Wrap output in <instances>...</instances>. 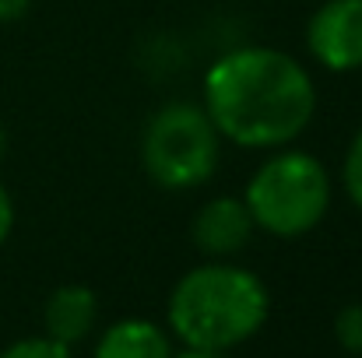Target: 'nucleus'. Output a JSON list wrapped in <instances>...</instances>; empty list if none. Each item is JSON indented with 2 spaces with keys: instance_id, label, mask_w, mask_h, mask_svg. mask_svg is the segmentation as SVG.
Here are the masks:
<instances>
[{
  "instance_id": "nucleus-6",
  "label": "nucleus",
  "mask_w": 362,
  "mask_h": 358,
  "mask_svg": "<svg viewBox=\"0 0 362 358\" xmlns=\"http://www.w3.org/2000/svg\"><path fill=\"white\" fill-rule=\"evenodd\" d=\"M250 232H253V218H250L246 204L236 197H215L194 218V242L204 256L240 253Z\"/></svg>"
},
{
  "instance_id": "nucleus-12",
  "label": "nucleus",
  "mask_w": 362,
  "mask_h": 358,
  "mask_svg": "<svg viewBox=\"0 0 362 358\" xmlns=\"http://www.w3.org/2000/svg\"><path fill=\"white\" fill-rule=\"evenodd\" d=\"M11 225H14V204H11V193L4 190V183H0V246L11 236Z\"/></svg>"
},
{
  "instance_id": "nucleus-9",
  "label": "nucleus",
  "mask_w": 362,
  "mask_h": 358,
  "mask_svg": "<svg viewBox=\"0 0 362 358\" xmlns=\"http://www.w3.org/2000/svg\"><path fill=\"white\" fill-rule=\"evenodd\" d=\"M334 334L341 341V348L362 355V306H345L334 320Z\"/></svg>"
},
{
  "instance_id": "nucleus-2",
  "label": "nucleus",
  "mask_w": 362,
  "mask_h": 358,
  "mask_svg": "<svg viewBox=\"0 0 362 358\" xmlns=\"http://www.w3.org/2000/svg\"><path fill=\"white\" fill-rule=\"evenodd\" d=\"M267 320V288L257 274L204 263L190 270L169 299V323L187 348L222 352L260 330Z\"/></svg>"
},
{
  "instance_id": "nucleus-8",
  "label": "nucleus",
  "mask_w": 362,
  "mask_h": 358,
  "mask_svg": "<svg viewBox=\"0 0 362 358\" xmlns=\"http://www.w3.org/2000/svg\"><path fill=\"white\" fill-rule=\"evenodd\" d=\"M95 358H173L169 355V341L165 334L148 323V320H120L113 323L99 348H95Z\"/></svg>"
},
{
  "instance_id": "nucleus-10",
  "label": "nucleus",
  "mask_w": 362,
  "mask_h": 358,
  "mask_svg": "<svg viewBox=\"0 0 362 358\" xmlns=\"http://www.w3.org/2000/svg\"><path fill=\"white\" fill-rule=\"evenodd\" d=\"M0 358H71V352H67V345H60L53 338H32V341L11 345Z\"/></svg>"
},
{
  "instance_id": "nucleus-15",
  "label": "nucleus",
  "mask_w": 362,
  "mask_h": 358,
  "mask_svg": "<svg viewBox=\"0 0 362 358\" xmlns=\"http://www.w3.org/2000/svg\"><path fill=\"white\" fill-rule=\"evenodd\" d=\"M4 151H7V133H4V126H0V158H4Z\"/></svg>"
},
{
  "instance_id": "nucleus-4",
  "label": "nucleus",
  "mask_w": 362,
  "mask_h": 358,
  "mask_svg": "<svg viewBox=\"0 0 362 358\" xmlns=\"http://www.w3.org/2000/svg\"><path fill=\"white\" fill-rule=\"evenodd\" d=\"M144 172L165 190H190L211 179L218 165V130L197 106L173 102L144 126Z\"/></svg>"
},
{
  "instance_id": "nucleus-1",
  "label": "nucleus",
  "mask_w": 362,
  "mask_h": 358,
  "mask_svg": "<svg viewBox=\"0 0 362 358\" xmlns=\"http://www.w3.org/2000/svg\"><path fill=\"white\" fill-rule=\"evenodd\" d=\"M317 109L310 74L281 49L243 46L204 74V113L218 137L243 148H278L306 130Z\"/></svg>"
},
{
  "instance_id": "nucleus-5",
  "label": "nucleus",
  "mask_w": 362,
  "mask_h": 358,
  "mask_svg": "<svg viewBox=\"0 0 362 358\" xmlns=\"http://www.w3.org/2000/svg\"><path fill=\"white\" fill-rule=\"evenodd\" d=\"M306 42L327 71L362 67V0H327L310 18Z\"/></svg>"
},
{
  "instance_id": "nucleus-14",
  "label": "nucleus",
  "mask_w": 362,
  "mask_h": 358,
  "mask_svg": "<svg viewBox=\"0 0 362 358\" xmlns=\"http://www.w3.org/2000/svg\"><path fill=\"white\" fill-rule=\"evenodd\" d=\"M180 358H218V352H201V348H190V352H183Z\"/></svg>"
},
{
  "instance_id": "nucleus-3",
  "label": "nucleus",
  "mask_w": 362,
  "mask_h": 358,
  "mask_svg": "<svg viewBox=\"0 0 362 358\" xmlns=\"http://www.w3.org/2000/svg\"><path fill=\"white\" fill-rule=\"evenodd\" d=\"M253 225L271 236L292 239L320 225L331 204L327 169L306 151H285L264 162L243 197Z\"/></svg>"
},
{
  "instance_id": "nucleus-11",
  "label": "nucleus",
  "mask_w": 362,
  "mask_h": 358,
  "mask_svg": "<svg viewBox=\"0 0 362 358\" xmlns=\"http://www.w3.org/2000/svg\"><path fill=\"white\" fill-rule=\"evenodd\" d=\"M345 190H349L352 204L362 208V130L356 133V141L345 155Z\"/></svg>"
},
{
  "instance_id": "nucleus-7",
  "label": "nucleus",
  "mask_w": 362,
  "mask_h": 358,
  "mask_svg": "<svg viewBox=\"0 0 362 358\" xmlns=\"http://www.w3.org/2000/svg\"><path fill=\"white\" fill-rule=\"evenodd\" d=\"M95 313H99V302H95L92 288H85V285H64V288H57L49 295L42 316H46V330H49L53 341L74 345V341H81L92 330Z\"/></svg>"
},
{
  "instance_id": "nucleus-13",
  "label": "nucleus",
  "mask_w": 362,
  "mask_h": 358,
  "mask_svg": "<svg viewBox=\"0 0 362 358\" xmlns=\"http://www.w3.org/2000/svg\"><path fill=\"white\" fill-rule=\"evenodd\" d=\"M28 4H32V0H0V21H18V18H25Z\"/></svg>"
}]
</instances>
